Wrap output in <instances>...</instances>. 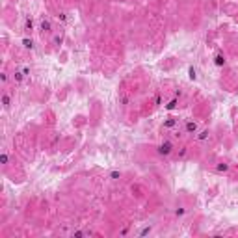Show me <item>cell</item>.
<instances>
[{
  "instance_id": "1",
  "label": "cell",
  "mask_w": 238,
  "mask_h": 238,
  "mask_svg": "<svg viewBox=\"0 0 238 238\" xmlns=\"http://www.w3.org/2000/svg\"><path fill=\"white\" fill-rule=\"evenodd\" d=\"M156 151H158V155L167 156V155H171V151H173V143L171 142H164V143H160L156 147Z\"/></svg>"
},
{
  "instance_id": "2",
  "label": "cell",
  "mask_w": 238,
  "mask_h": 238,
  "mask_svg": "<svg viewBox=\"0 0 238 238\" xmlns=\"http://www.w3.org/2000/svg\"><path fill=\"white\" fill-rule=\"evenodd\" d=\"M186 132L188 134H195V132H197V123L195 121H186Z\"/></svg>"
},
{
  "instance_id": "3",
  "label": "cell",
  "mask_w": 238,
  "mask_h": 238,
  "mask_svg": "<svg viewBox=\"0 0 238 238\" xmlns=\"http://www.w3.org/2000/svg\"><path fill=\"white\" fill-rule=\"evenodd\" d=\"M39 28H41V32H50V20H47V19H43L41 20V24H39Z\"/></svg>"
},
{
  "instance_id": "4",
  "label": "cell",
  "mask_w": 238,
  "mask_h": 238,
  "mask_svg": "<svg viewBox=\"0 0 238 238\" xmlns=\"http://www.w3.org/2000/svg\"><path fill=\"white\" fill-rule=\"evenodd\" d=\"M214 64L218 65V67L225 65V56H223V54H216V58H214Z\"/></svg>"
},
{
  "instance_id": "5",
  "label": "cell",
  "mask_w": 238,
  "mask_h": 238,
  "mask_svg": "<svg viewBox=\"0 0 238 238\" xmlns=\"http://www.w3.org/2000/svg\"><path fill=\"white\" fill-rule=\"evenodd\" d=\"M175 125H177V119H175V117H169V119L164 123V128H173Z\"/></svg>"
},
{
  "instance_id": "6",
  "label": "cell",
  "mask_w": 238,
  "mask_h": 238,
  "mask_svg": "<svg viewBox=\"0 0 238 238\" xmlns=\"http://www.w3.org/2000/svg\"><path fill=\"white\" fill-rule=\"evenodd\" d=\"M2 104H4V108H9L11 99H9V95H8V93H4V95H2Z\"/></svg>"
},
{
  "instance_id": "7",
  "label": "cell",
  "mask_w": 238,
  "mask_h": 238,
  "mask_svg": "<svg viewBox=\"0 0 238 238\" xmlns=\"http://www.w3.org/2000/svg\"><path fill=\"white\" fill-rule=\"evenodd\" d=\"M175 106H177V99H171L166 104V110H175Z\"/></svg>"
},
{
  "instance_id": "8",
  "label": "cell",
  "mask_w": 238,
  "mask_h": 238,
  "mask_svg": "<svg viewBox=\"0 0 238 238\" xmlns=\"http://www.w3.org/2000/svg\"><path fill=\"white\" fill-rule=\"evenodd\" d=\"M188 76H190V80H195V76H197V74H195V69L193 67L188 69Z\"/></svg>"
},
{
  "instance_id": "9",
  "label": "cell",
  "mask_w": 238,
  "mask_h": 238,
  "mask_svg": "<svg viewBox=\"0 0 238 238\" xmlns=\"http://www.w3.org/2000/svg\"><path fill=\"white\" fill-rule=\"evenodd\" d=\"M207 138H208V130H201L197 136V139H207Z\"/></svg>"
},
{
  "instance_id": "10",
  "label": "cell",
  "mask_w": 238,
  "mask_h": 238,
  "mask_svg": "<svg viewBox=\"0 0 238 238\" xmlns=\"http://www.w3.org/2000/svg\"><path fill=\"white\" fill-rule=\"evenodd\" d=\"M32 26H34L32 19H26V20H24V28H26V30H32Z\"/></svg>"
},
{
  "instance_id": "11",
  "label": "cell",
  "mask_w": 238,
  "mask_h": 238,
  "mask_svg": "<svg viewBox=\"0 0 238 238\" xmlns=\"http://www.w3.org/2000/svg\"><path fill=\"white\" fill-rule=\"evenodd\" d=\"M8 160H9L8 153H2V156H0V162H2V164H8Z\"/></svg>"
},
{
  "instance_id": "12",
  "label": "cell",
  "mask_w": 238,
  "mask_h": 238,
  "mask_svg": "<svg viewBox=\"0 0 238 238\" xmlns=\"http://www.w3.org/2000/svg\"><path fill=\"white\" fill-rule=\"evenodd\" d=\"M227 169H229V166H227V164H220L218 167H216V171H227Z\"/></svg>"
},
{
  "instance_id": "13",
  "label": "cell",
  "mask_w": 238,
  "mask_h": 238,
  "mask_svg": "<svg viewBox=\"0 0 238 238\" xmlns=\"http://www.w3.org/2000/svg\"><path fill=\"white\" fill-rule=\"evenodd\" d=\"M23 45L26 47V48H32L34 45H32V39H23Z\"/></svg>"
},
{
  "instance_id": "14",
  "label": "cell",
  "mask_w": 238,
  "mask_h": 238,
  "mask_svg": "<svg viewBox=\"0 0 238 238\" xmlns=\"http://www.w3.org/2000/svg\"><path fill=\"white\" fill-rule=\"evenodd\" d=\"M119 177V171H112L110 173V179H117Z\"/></svg>"
},
{
  "instance_id": "15",
  "label": "cell",
  "mask_w": 238,
  "mask_h": 238,
  "mask_svg": "<svg viewBox=\"0 0 238 238\" xmlns=\"http://www.w3.org/2000/svg\"><path fill=\"white\" fill-rule=\"evenodd\" d=\"M149 231H151V227H145V229L142 231V233H139V236H143V234H147V233H149Z\"/></svg>"
}]
</instances>
